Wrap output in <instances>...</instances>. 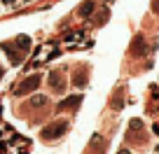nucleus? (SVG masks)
Segmentation results:
<instances>
[{
	"mask_svg": "<svg viewBox=\"0 0 159 154\" xmlns=\"http://www.w3.org/2000/svg\"><path fill=\"white\" fill-rule=\"evenodd\" d=\"M0 5L7 7V10H14V7L19 5V0H0Z\"/></svg>",
	"mask_w": 159,
	"mask_h": 154,
	"instance_id": "f257e3e1",
	"label": "nucleus"
},
{
	"mask_svg": "<svg viewBox=\"0 0 159 154\" xmlns=\"http://www.w3.org/2000/svg\"><path fill=\"white\" fill-rule=\"evenodd\" d=\"M119 154H129V152H126V149H122V152H119Z\"/></svg>",
	"mask_w": 159,
	"mask_h": 154,
	"instance_id": "f03ea898",
	"label": "nucleus"
}]
</instances>
